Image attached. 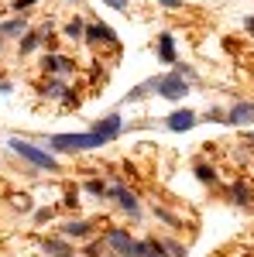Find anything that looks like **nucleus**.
I'll list each match as a JSON object with an SVG mask.
<instances>
[{"label":"nucleus","mask_w":254,"mask_h":257,"mask_svg":"<svg viewBox=\"0 0 254 257\" xmlns=\"http://www.w3.org/2000/svg\"><path fill=\"white\" fill-rule=\"evenodd\" d=\"M69 4H76V0H69Z\"/></svg>","instance_id":"nucleus-30"},{"label":"nucleus","mask_w":254,"mask_h":257,"mask_svg":"<svg viewBox=\"0 0 254 257\" xmlns=\"http://www.w3.org/2000/svg\"><path fill=\"white\" fill-rule=\"evenodd\" d=\"M158 59L165 62V65H176V38L165 31V35H158Z\"/></svg>","instance_id":"nucleus-12"},{"label":"nucleus","mask_w":254,"mask_h":257,"mask_svg":"<svg viewBox=\"0 0 254 257\" xmlns=\"http://www.w3.org/2000/svg\"><path fill=\"white\" fill-rule=\"evenodd\" d=\"M103 4H110L114 11H127V4H131V0H103Z\"/></svg>","instance_id":"nucleus-28"},{"label":"nucleus","mask_w":254,"mask_h":257,"mask_svg":"<svg viewBox=\"0 0 254 257\" xmlns=\"http://www.w3.org/2000/svg\"><path fill=\"white\" fill-rule=\"evenodd\" d=\"M223 117H227V110H220V106H210L206 110V120H220L223 123Z\"/></svg>","instance_id":"nucleus-24"},{"label":"nucleus","mask_w":254,"mask_h":257,"mask_svg":"<svg viewBox=\"0 0 254 257\" xmlns=\"http://www.w3.org/2000/svg\"><path fill=\"white\" fill-rule=\"evenodd\" d=\"M86 192H90V196H97V199H107V182L90 178V182H86Z\"/></svg>","instance_id":"nucleus-18"},{"label":"nucleus","mask_w":254,"mask_h":257,"mask_svg":"<svg viewBox=\"0 0 254 257\" xmlns=\"http://www.w3.org/2000/svg\"><path fill=\"white\" fill-rule=\"evenodd\" d=\"M107 199H117L120 209H124V213H131V216H137V213H141V206H137V196L124 189V182H114V185H107Z\"/></svg>","instance_id":"nucleus-6"},{"label":"nucleus","mask_w":254,"mask_h":257,"mask_svg":"<svg viewBox=\"0 0 254 257\" xmlns=\"http://www.w3.org/2000/svg\"><path fill=\"white\" fill-rule=\"evenodd\" d=\"M144 257H165V247H161L155 237H148L144 240Z\"/></svg>","instance_id":"nucleus-19"},{"label":"nucleus","mask_w":254,"mask_h":257,"mask_svg":"<svg viewBox=\"0 0 254 257\" xmlns=\"http://www.w3.org/2000/svg\"><path fill=\"white\" fill-rule=\"evenodd\" d=\"M82 38L90 41V45H117L114 28H107V24H86L82 28Z\"/></svg>","instance_id":"nucleus-8"},{"label":"nucleus","mask_w":254,"mask_h":257,"mask_svg":"<svg viewBox=\"0 0 254 257\" xmlns=\"http://www.w3.org/2000/svg\"><path fill=\"white\" fill-rule=\"evenodd\" d=\"M14 209L28 213V209H31V196H14Z\"/></svg>","instance_id":"nucleus-23"},{"label":"nucleus","mask_w":254,"mask_h":257,"mask_svg":"<svg viewBox=\"0 0 254 257\" xmlns=\"http://www.w3.org/2000/svg\"><path fill=\"white\" fill-rule=\"evenodd\" d=\"M230 202H234V206H251V189H247V182L237 178L234 185H230Z\"/></svg>","instance_id":"nucleus-14"},{"label":"nucleus","mask_w":254,"mask_h":257,"mask_svg":"<svg viewBox=\"0 0 254 257\" xmlns=\"http://www.w3.org/2000/svg\"><path fill=\"white\" fill-rule=\"evenodd\" d=\"M41 72H45V76H62V79H65V76L76 72V62L69 59V55H55V52H48V55L41 59Z\"/></svg>","instance_id":"nucleus-5"},{"label":"nucleus","mask_w":254,"mask_h":257,"mask_svg":"<svg viewBox=\"0 0 254 257\" xmlns=\"http://www.w3.org/2000/svg\"><path fill=\"white\" fill-rule=\"evenodd\" d=\"M158 4H161V7H165V11H179V7H182V4H186V0H158Z\"/></svg>","instance_id":"nucleus-25"},{"label":"nucleus","mask_w":254,"mask_h":257,"mask_svg":"<svg viewBox=\"0 0 254 257\" xmlns=\"http://www.w3.org/2000/svg\"><path fill=\"white\" fill-rule=\"evenodd\" d=\"M93 233V223H86V219H69V223H62V237L65 240H86Z\"/></svg>","instance_id":"nucleus-10"},{"label":"nucleus","mask_w":254,"mask_h":257,"mask_svg":"<svg viewBox=\"0 0 254 257\" xmlns=\"http://www.w3.org/2000/svg\"><path fill=\"white\" fill-rule=\"evenodd\" d=\"M107 141L100 138V134H55V138H48V148L52 151H65V155H82V151H97L103 148Z\"/></svg>","instance_id":"nucleus-1"},{"label":"nucleus","mask_w":254,"mask_h":257,"mask_svg":"<svg viewBox=\"0 0 254 257\" xmlns=\"http://www.w3.org/2000/svg\"><path fill=\"white\" fill-rule=\"evenodd\" d=\"M165 127H168V131H189V127H196V113L193 110H176V113H172V117L165 120Z\"/></svg>","instance_id":"nucleus-11"},{"label":"nucleus","mask_w":254,"mask_h":257,"mask_svg":"<svg viewBox=\"0 0 254 257\" xmlns=\"http://www.w3.org/2000/svg\"><path fill=\"white\" fill-rule=\"evenodd\" d=\"M161 247H165V254H172V257H186V247H182L179 240H165Z\"/></svg>","instance_id":"nucleus-22"},{"label":"nucleus","mask_w":254,"mask_h":257,"mask_svg":"<svg viewBox=\"0 0 254 257\" xmlns=\"http://www.w3.org/2000/svg\"><path fill=\"white\" fill-rule=\"evenodd\" d=\"M244 28H247V31L254 35V18H247V21H244Z\"/></svg>","instance_id":"nucleus-29"},{"label":"nucleus","mask_w":254,"mask_h":257,"mask_svg":"<svg viewBox=\"0 0 254 257\" xmlns=\"http://www.w3.org/2000/svg\"><path fill=\"white\" fill-rule=\"evenodd\" d=\"M186 93H189V82L182 79L179 72L158 76V96H165V99H182Z\"/></svg>","instance_id":"nucleus-4"},{"label":"nucleus","mask_w":254,"mask_h":257,"mask_svg":"<svg viewBox=\"0 0 254 257\" xmlns=\"http://www.w3.org/2000/svg\"><path fill=\"white\" fill-rule=\"evenodd\" d=\"M7 148L18 155V158H24L28 165H35V168H41V172H59V161L52 158V151H41V148H35L31 141L24 138H11L7 141Z\"/></svg>","instance_id":"nucleus-2"},{"label":"nucleus","mask_w":254,"mask_h":257,"mask_svg":"<svg viewBox=\"0 0 254 257\" xmlns=\"http://www.w3.org/2000/svg\"><path fill=\"white\" fill-rule=\"evenodd\" d=\"M103 240H107V243H110L120 257H144V243H137V240L131 237L127 230H120V226H110Z\"/></svg>","instance_id":"nucleus-3"},{"label":"nucleus","mask_w":254,"mask_h":257,"mask_svg":"<svg viewBox=\"0 0 254 257\" xmlns=\"http://www.w3.org/2000/svg\"><path fill=\"white\" fill-rule=\"evenodd\" d=\"M35 4H38V0H14V11H28V7H35Z\"/></svg>","instance_id":"nucleus-26"},{"label":"nucleus","mask_w":254,"mask_h":257,"mask_svg":"<svg viewBox=\"0 0 254 257\" xmlns=\"http://www.w3.org/2000/svg\"><path fill=\"white\" fill-rule=\"evenodd\" d=\"M196 178H199L203 185H213V182H216V172L210 168V165H196Z\"/></svg>","instance_id":"nucleus-17"},{"label":"nucleus","mask_w":254,"mask_h":257,"mask_svg":"<svg viewBox=\"0 0 254 257\" xmlns=\"http://www.w3.org/2000/svg\"><path fill=\"white\" fill-rule=\"evenodd\" d=\"M35 48H41V31H24L21 35V55H31Z\"/></svg>","instance_id":"nucleus-16"},{"label":"nucleus","mask_w":254,"mask_h":257,"mask_svg":"<svg viewBox=\"0 0 254 257\" xmlns=\"http://www.w3.org/2000/svg\"><path fill=\"white\" fill-rule=\"evenodd\" d=\"M45 254L48 257H72V243H69V240L65 237H48L45 240Z\"/></svg>","instance_id":"nucleus-13"},{"label":"nucleus","mask_w":254,"mask_h":257,"mask_svg":"<svg viewBox=\"0 0 254 257\" xmlns=\"http://www.w3.org/2000/svg\"><path fill=\"white\" fill-rule=\"evenodd\" d=\"M48 219H52V209H38L35 213V223H48Z\"/></svg>","instance_id":"nucleus-27"},{"label":"nucleus","mask_w":254,"mask_h":257,"mask_svg":"<svg viewBox=\"0 0 254 257\" xmlns=\"http://www.w3.org/2000/svg\"><path fill=\"white\" fill-rule=\"evenodd\" d=\"M124 131V120H120V113H107V117L93 120V134H100L103 141H114Z\"/></svg>","instance_id":"nucleus-7"},{"label":"nucleus","mask_w":254,"mask_h":257,"mask_svg":"<svg viewBox=\"0 0 254 257\" xmlns=\"http://www.w3.org/2000/svg\"><path fill=\"white\" fill-rule=\"evenodd\" d=\"M24 31H28V21L24 18H14V21H4L0 24V38H18Z\"/></svg>","instance_id":"nucleus-15"},{"label":"nucleus","mask_w":254,"mask_h":257,"mask_svg":"<svg viewBox=\"0 0 254 257\" xmlns=\"http://www.w3.org/2000/svg\"><path fill=\"white\" fill-rule=\"evenodd\" d=\"M155 216L161 219V223H168V226H176V230L182 226V219H179V216H172V213H168V209H161V206H155Z\"/></svg>","instance_id":"nucleus-21"},{"label":"nucleus","mask_w":254,"mask_h":257,"mask_svg":"<svg viewBox=\"0 0 254 257\" xmlns=\"http://www.w3.org/2000/svg\"><path fill=\"white\" fill-rule=\"evenodd\" d=\"M82 28H86V24H82L79 18H72L69 24H65V38H72V41H76V38H82Z\"/></svg>","instance_id":"nucleus-20"},{"label":"nucleus","mask_w":254,"mask_h":257,"mask_svg":"<svg viewBox=\"0 0 254 257\" xmlns=\"http://www.w3.org/2000/svg\"><path fill=\"white\" fill-rule=\"evenodd\" d=\"M223 123H234V127H247V123H254V103H234V106L227 110Z\"/></svg>","instance_id":"nucleus-9"},{"label":"nucleus","mask_w":254,"mask_h":257,"mask_svg":"<svg viewBox=\"0 0 254 257\" xmlns=\"http://www.w3.org/2000/svg\"><path fill=\"white\" fill-rule=\"evenodd\" d=\"M0 45H4V38H0Z\"/></svg>","instance_id":"nucleus-31"}]
</instances>
